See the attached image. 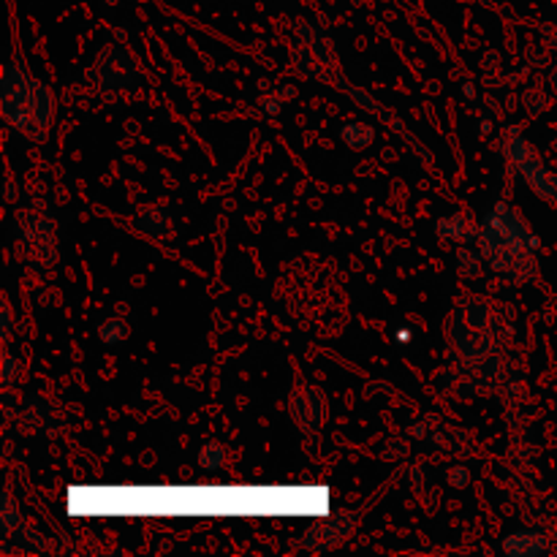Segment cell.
<instances>
[{
  "label": "cell",
  "instance_id": "obj_1",
  "mask_svg": "<svg viewBox=\"0 0 557 557\" xmlns=\"http://www.w3.org/2000/svg\"><path fill=\"white\" fill-rule=\"evenodd\" d=\"M479 243H482V253L487 256L493 270L511 272L517 283L531 281L536 275L539 239L533 237L525 218H520L515 207H495V212L479 232Z\"/></svg>",
  "mask_w": 557,
  "mask_h": 557
},
{
  "label": "cell",
  "instance_id": "obj_2",
  "mask_svg": "<svg viewBox=\"0 0 557 557\" xmlns=\"http://www.w3.org/2000/svg\"><path fill=\"white\" fill-rule=\"evenodd\" d=\"M54 101L47 85L33 79L25 69L16 63L5 65L3 79V114L14 128L27 134L30 139L41 141L52 123Z\"/></svg>",
  "mask_w": 557,
  "mask_h": 557
},
{
  "label": "cell",
  "instance_id": "obj_3",
  "mask_svg": "<svg viewBox=\"0 0 557 557\" xmlns=\"http://www.w3.org/2000/svg\"><path fill=\"white\" fill-rule=\"evenodd\" d=\"M292 413L302 433H315L324 422V400L315 389L305 386L292 397Z\"/></svg>",
  "mask_w": 557,
  "mask_h": 557
},
{
  "label": "cell",
  "instance_id": "obj_4",
  "mask_svg": "<svg viewBox=\"0 0 557 557\" xmlns=\"http://www.w3.org/2000/svg\"><path fill=\"white\" fill-rule=\"evenodd\" d=\"M520 177L531 185V190L539 196V199L549 201V205H557V174L549 172L539 158H533L528 166L520 169Z\"/></svg>",
  "mask_w": 557,
  "mask_h": 557
},
{
  "label": "cell",
  "instance_id": "obj_5",
  "mask_svg": "<svg viewBox=\"0 0 557 557\" xmlns=\"http://www.w3.org/2000/svg\"><path fill=\"white\" fill-rule=\"evenodd\" d=\"M438 234L446 239H457V243H471L479 239V226L468 215H449L438 221Z\"/></svg>",
  "mask_w": 557,
  "mask_h": 557
},
{
  "label": "cell",
  "instance_id": "obj_6",
  "mask_svg": "<svg viewBox=\"0 0 557 557\" xmlns=\"http://www.w3.org/2000/svg\"><path fill=\"white\" fill-rule=\"evenodd\" d=\"M504 549L509 555H515V557H520V555L533 557V555H539V553H544V549H547V542H544L542 533H531V531L515 533L511 539H506Z\"/></svg>",
  "mask_w": 557,
  "mask_h": 557
},
{
  "label": "cell",
  "instance_id": "obj_7",
  "mask_svg": "<svg viewBox=\"0 0 557 557\" xmlns=\"http://www.w3.org/2000/svg\"><path fill=\"white\" fill-rule=\"evenodd\" d=\"M341 136L351 150H362V147H368L370 141H373V128L364 123H348L346 128L341 131Z\"/></svg>",
  "mask_w": 557,
  "mask_h": 557
},
{
  "label": "cell",
  "instance_id": "obj_8",
  "mask_svg": "<svg viewBox=\"0 0 557 557\" xmlns=\"http://www.w3.org/2000/svg\"><path fill=\"white\" fill-rule=\"evenodd\" d=\"M457 267H460V272L466 277L482 275V261H479V253H473V250H462V253L457 256Z\"/></svg>",
  "mask_w": 557,
  "mask_h": 557
},
{
  "label": "cell",
  "instance_id": "obj_9",
  "mask_svg": "<svg viewBox=\"0 0 557 557\" xmlns=\"http://www.w3.org/2000/svg\"><path fill=\"white\" fill-rule=\"evenodd\" d=\"M125 337V324L123 321H114L109 319L107 324L101 326V341L107 343V346H114V343H120Z\"/></svg>",
  "mask_w": 557,
  "mask_h": 557
},
{
  "label": "cell",
  "instance_id": "obj_10",
  "mask_svg": "<svg viewBox=\"0 0 557 557\" xmlns=\"http://www.w3.org/2000/svg\"><path fill=\"white\" fill-rule=\"evenodd\" d=\"M223 462V446L218 444H207L205 451H201V466L210 468V471H215L218 466Z\"/></svg>",
  "mask_w": 557,
  "mask_h": 557
},
{
  "label": "cell",
  "instance_id": "obj_11",
  "mask_svg": "<svg viewBox=\"0 0 557 557\" xmlns=\"http://www.w3.org/2000/svg\"><path fill=\"white\" fill-rule=\"evenodd\" d=\"M3 506H5V509H3V531L11 533V528L20 522V517H16V506H14V500H11L9 493L3 495Z\"/></svg>",
  "mask_w": 557,
  "mask_h": 557
},
{
  "label": "cell",
  "instance_id": "obj_12",
  "mask_svg": "<svg viewBox=\"0 0 557 557\" xmlns=\"http://www.w3.org/2000/svg\"><path fill=\"white\" fill-rule=\"evenodd\" d=\"M449 484H451V487H466V484H468L466 468H455V471L449 473Z\"/></svg>",
  "mask_w": 557,
  "mask_h": 557
},
{
  "label": "cell",
  "instance_id": "obj_13",
  "mask_svg": "<svg viewBox=\"0 0 557 557\" xmlns=\"http://www.w3.org/2000/svg\"><path fill=\"white\" fill-rule=\"evenodd\" d=\"M11 373H14V357L5 354V384H11Z\"/></svg>",
  "mask_w": 557,
  "mask_h": 557
},
{
  "label": "cell",
  "instance_id": "obj_14",
  "mask_svg": "<svg viewBox=\"0 0 557 557\" xmlns=\"http://www.w3.org/2000/svg\"><path fill=\"white\" fill-rule=\"evenodd\" d=\"M107 3H114V0H107Z\"/></svg>",
  "mask_w": 557,
  "mask_h": 557
}]
</instances>
